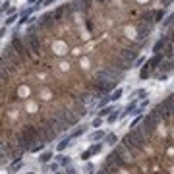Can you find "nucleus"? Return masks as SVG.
<instances>
[{"label": "nucleus", "instance_id": "obj_1", "mask_svg": "<svg viewBox=\"0 0 174 174\" xmlns=\"http://www.w3.org/2000/svg\"><path fill=\"white\" fill-rule=\"evenodd\" d=\"M10 45L14 48V52L19 56V60H29V58H31V48L27 47V43H25L23 37H18L16 35V37L10 41Z\"/></svg>", "mask_w": 174, "mask_h": 174}, {"label": "nucleus", "instance_id": "obj_2", "mask_svg": "<svg viewBox=\"0 0 174 174\" xmlns=\"http://www.w3.org/2000/svg\"><path fill=\"white\" fill-rule=\"evenodd\" d=\"M25 43H27V47L31 48V52H33V54H41L43 41L39 39V35L35 33V31H29V33L25 35Z\"/></svg>", "mask_w": 174, "mask_h": 174}, {"label": "nucleus", "instance_id": "obj_3", "mask_svg": "<svg viewBox=\"0 0 174 174\" xmlns=\"http://www.w3.org/2000/svg\"><path fill=\"white\" fill-rule=\"evenodd\" d=\"M139 48H141V47L124 48V50H120V52H118V58H120L122 62H126V64H130V66H132V64L135 62V58L139 56Z\"/></svg>", "mask_w": 174, "mask_h": 174}, {"label": "nucleus", "instance_id": "obj_4", "mask_svg": "<svg viewBox=\"0 0 174 174\" xmlns=\"http://www.w3.org/2000/svg\"><path fill=\"white\" fill-rule=\"evenodd\" d=\"M106 135H108V134H105L103 130H95L93 134H89V135H87V139H89V141H103Z\"/></svg>", "mask_w": 174, "mask_h": 174}, {"label": "nucleus", "instance_id": "obj_5", "mask_svg": "<svg viewBox=\"0 0 174 174\" xmlns=\"http://www.w3.org/2000/svg\"><path fill=\"white\" fill-rule=\"evenodd\" d=\"M72 141H74L72 137H64V139H62L60 143H58V151H60V153H62V151H66V149L70 147V145H72Z\"/></svg>", "mask_w": 174, "mask_h": 174}, {"label": "nucleus", "instance_id": "obj_6", "mask_svg": "<svg viewBox=\"0 0 174 174\" xmlns=\"http://www.w3.org/2000/svg\"><path fill=\"white\" fill-rule=\"evenodd\" d=\"M164 8H157V10H153V19H155V23H159V21H163V18H164Z\"/></svg>", "mask_w": 174, "mask_h": 174}, {"label": "nucleus", "instance_id": "obj_7", "mask_svg": "<svg viewBox=\"0 0 174 174\" xmlns=\"http://www.w3.org/2000/svg\"><path fill=\"white\" fill-rule=\"evenodd\" d=\"M112 112H114L112 106H103V108H99V116H101V118H108Z\"/></svg>", "mask_w": 174, "mask_h": 174}, {"label": "nucleus", "instance_id": "obj_8", "mask_svg": "<svg viewBox=\"0 0 174 174\" xmlns=\"http://www.w3.org/2000/svg\"><path fill=\"white\" fill-rule=\"evenodd\" d=\"M124 114H137V103H135V101L126 106V110L122 112V116H124Z\"/></svg>", "mask_w": 174, "mask_h": 174}, {"label": "nucleus", "instance_id": "obj_9", "mask_svg": "<svg viewBox=\"0 0 174 174\" xmlns=\"http://www.w3.org/2000/svg\"><path fill=\"white\" fill-rule=\"evenodd\" d=\"M85 130H87V126H77V128L74 130V132L70 134V137H72V139H76V137H79V135H81V134L85 132Z\"/></svg>", "mask_w": 174, "mask_h": 174}, {"label": "nucleus", "instance_id": "obj_10", "mask_svg": "<svg viewBox=\"0 0 174 174\" xmlns=\"http://www.w3.org/2000/svg\"><path fill=\"white\" fill-rule=\"evenodd\" d=\"M56 159H58V164H60V166H70V157H66V155L60 153Z\"/></svg>", "mask_w": 174, "mask_h": 174}, {"label": "nucleus", "instance_id": "obj_11", "mask_svg": "<svg viewBox=\"0 0 174 174\" xmlns=\"http://www.w3.org/2000/svg\"><path fill=\"white\" fill-rule=\"evenodd\" d=\"M116 141H118V137H116V134H108V135L105 137V143H106V145H114Z\"/></svg>", "mask_w": 174, "mask_h": 174}, {"label": "nucleus", "instance_id": "obj_12", "mask_svg": "<svg viewBox=\"0 0 174 174\" xmlns=\"http://www.w3.org/2000/svg\"><path fill=\"white\" fill-rule=\"evenodd\" d=\"M101 149H103V143H93L91 147H89L91 155H97V153H101Z\"/></svg>", "mask_w": 174, "mask_h": 174}, {"label": "nucleus", "instance_id": "obj_13", "mask_svg": "<svg viewBox=\"0 0 174 174\" xmlns=\"http://www.w3.org/2000/svg\"><path fill=\"white\" fill-rule=\"evenodd\" d=\"M21 168V161H16L12 166H8V174H14V172H18Z\"/></svg>", "mask_w": 174, "mask_h": 174}, {"label": "nucleus", "instance_id": "obj_14", "mask_svg": "<svg viewBox=\"0 0 174 174\" xmlns=\"http://www.w3.org/2000/svg\"><path fill=\"white\" fill-rule=\"evenodd\" d=\"M118 118H120V114H118V108H116V110H114V112H112V114L106 118V122H108V124H114V122L118 120Z\"/></svg>", "mask_w": 174, "mask_h": 174}, {"label": "nucleus", "instance_id": "obj_15", "mask_svg": "<svg viewBox=\"0 0 174 174\" xmlns=\"http://www.w3.org/2000/svg\"><path fill=\"white\" fill-rule=\"evenodd\" d=\"M45 141H39V143H35L33 145V147H31V153H37V151H43V149H45Z\"/></svg>", "mask_w": 174, "mask_h": 174}, {"label": "nucleus", "instance_id": "obj_16", "mask_svg": "<svg viewBox=\"0 0 174 174\" xmlns=\"http://www.w3.org/2000/svg\"><path fill=\"white\" fill-rule=\"evenodd\" d=\"M122 95H124V89H120V87H118V89H116L112 95H110V101H118Z\"/></svg>", "mask_w": 174, "mask_h": 174}, {"label": "nucleus", "instance_id": "obj_17", "mask_svg": "<svg viewBox=\"0 0 174 174\" xmlns=\"http://www.w3.org/2000/svg\"><path fill=\"white\" fill-rule=\"evenodd\" d=\"M50 159H52V153H50V151H48V153H43V155L39 157V161H41L43 164H47V163L50 161Z\"/></svg>", "mask_w": 174, "mask_h": 174}, {"label": "nucleus", "instance_id": "obj_18", "mask_svg": "<svg viewBox=\"0 0 174 174\" xmlns=\"http://www.w3.org/2000/svg\"><path fill=\"white\" fill-rule=\"evenodd\" d=\"M101 124H103V118H101V116H97V118L93 120V124H91V126H93V128H99Z\"/></svg>", "mask_w": 174, "mask_h": 174}, {"label": "nucleus", "instance_id": "obj_19", "mask_svg": "<svg viewBox=\"0 0 174 174\" xmlns=\"http://www.w3.org/2000/svg\"><path fill=\"white\" fill-rule=\"evenodd\" d=\"M16 19H18V16H16V14H12V16H10L8 19H6V25H12V23H14V21H16Z\"/></svg>", "mask_w": 174, "mask_h": 174}, {"label": "nucleus", "instance_id": "obj_20", "mask_svg": "<svg viewBox=\"0 0 174 174\" xmlns=\"http://www.w3.org/2000/svg\"><path fill=\"white\" fill-rule=\"evenodd\" d=\"M89 157H91V151L87 149V151H83V153H81V161H87Z\"/></svg>", "mask_w": 174, "mask_h": 174}, {"label": "nucleus", "instance_id": "obj_21", "mask_svg": "<svg viewBox=\"0 0 174 174\" xmlns=\"http://www.w3.org/2000/svg\"><path fill=\"white\" fill-rule=\"evenodd\" d=\"M76 172H77V170H76V166H72V164L66 166V174H76Z\"/></svg>", "mask_w": 174, "mask_h": 174}, {"label": "nucleus", "instance_id": "obj_22", "mask_svg": "<svg viewBox=\"0 0 174 174\" xmlns=\"http://www.w3.org/2000/svg\"><path fill=\"white\" fill-rule=\"evenodd\" d=\"M58 166H60V164H56V163H52V164L48 166V170H52V172H56V170H58Z\"/></svg>", "mask_w": 174, "mask_h": 174}, {"label": "nucleus", "instance_id": "obj_23", "mask_svg": "<svg viewBox=\"0 0 174 174\" xmlns=\"http://www.w3.org/2000/svg\"><path fill=\"white\" fill-rule=\"evenodd\" d=\"M52 2H56V0H45V4L48 6V4H52Z\"/></svg>", "mask_w": 174, "mask_h": 174}, {"label": "nucleus", "instance_id": "obj_24", "mask_svg": "<svg viewBox=\"0 0 174 174\" xmlns=\"http://www.w3.org/2000/svg\"><path fill=\"white\" fill-rule=\"evenodd\" d=\"M54 174H60V172H54Z\"/></svg>", "mask_w": 174, "mask_h": 174}, {"label": "nucleus", "instance_id": "obj_25", "mask_svg": "<svg viewBox=\"0 0 174 174\" xmlns=\"http://www.w3.org/2000/svg\"><path fill=\"white\" fill-rule=\"evenodd\" d=\"M29 174H35V172H29Z\"/></svg>", "mask_w": 174, "mask_h": 174}]
</instances>
